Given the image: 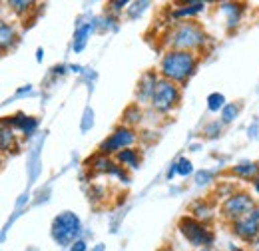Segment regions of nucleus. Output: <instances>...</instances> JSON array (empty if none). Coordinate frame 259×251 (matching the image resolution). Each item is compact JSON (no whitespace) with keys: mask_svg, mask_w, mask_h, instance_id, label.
Instances as JSON below:
<instances>
[{"mask_svg":"<svg viewBox=\"0 0 259 251\" xmlns=\"http://www.w3.org/2000/svg\"><path fill=\"white\" fill-rule=\"evenodd\" d=\"M207 34L201 24L195 20H180L174 22L163 34V46L167 50H184V52H201L207 44Z\"/></svg>","mask_w":259,"mask_h":251,"instance_id":"1","label":"nucleus"},{"mask_svg":"<svg viewBox=\"0 0 259 251\" xmlns=\"http://www.w3.org/2000/svg\"><path fill=\"white\" fill-rule=\"evenodd\" d=\"M197 66H199V54L184 52V50H165L160 58L158 72L165 80L178 86H184L195 74Z\"/></svg>","mask_w":259,"mask_h":251,"instance_id":"2","label":"nucleus"},{"mask_svg":"<svg viewBox=\"0 0 259 251\" xmlns=\"http://www.w3.org/2000/svg\"><path fill=\"white\" fill-rule=\"evenodd\" d=\"M50 233H52V239L58 245L70 247L72 243L78 241V237L82 233V221L74 212H62L52 220Z\"/></svg>","mask_w":259,"mask_h":251,"instance_id":"3","label":"nucleus"},{"mask_svg":"<svg viewBox=\"0 0 259 251\" xmlns=\"http://www.w3.org/2000/svg\"><path fill=\"white\" fill-rule=\"evenodd\" d=\"M178 229L184 235V239L195 247V249H203V247H211L215 241L213 231L207 227V223L195 220L192 216H184L178 221Z\"/></svg>","mask_w":259,"mask_h":251,"instance_id":"4","label":"nucleus"},{"mask_svg":"<svg viewBox=\"0 0 259 251\" xmlns=\"http://www.w3.org/2000/svg\"><path fill=\"white\" fill-rule=\"evenodd\" d=\"M180 102H182L180 86L160 76V80L154 88V94L150 98V108L158 114H169L180 106Z\"/></svg>","mask_w":259,"mask_h":251,"instance_id":"5","label":"nucleus"},{"mask_svg":"<svg viewBox=\"0 0 259 251\" xmlns=\"http://www.w3.org/2000/svg\"><path fill=\"white\" fill-rule=\"evenodd\" d=\"M255 205L257 203L249 191H231L229 195H226V199L220 205V218L231 225L233 221L243 218L247 212H251Z\"/></svg>","mask_w":259,"mask_h":251,"instance_id":"6","label":"nucleus"},{"mask_svg":"<svg viewBox=\"0 0 259 251\" xmlns=\"http://www.w3.org/2000/svg\"><path fill=\"white\" fill-rule=\"evenodd\" d=\"M231 233L243 243H259V205L231 223Z\"/></svg>","mask_w":259,"mask_h":251,"instance_id":"7","label":"nucleus"},{"mask_svg":"<svg viewBox=\"0 0 259 251\" xmlns=\"http://www.w3.org/2000/svg\"><path fill=\"white\" fill-rule=\"evenodd\" d=\"M136 140H138V136H136V132H134L132 128H128V126H118V128L100 144V154H104V156L116 154V156H118L120 152L128 150Z\"/></svg>","mask_w":259,"mask_h":251,"instance_id":"8","label":"nucleus"},{"mask_svg":"<svg viewBox=\"0 0 259 251\" xmlns=\"http://www.w3.org/2000/svg\"><path fill=\"white\" fill-rule=\"evenodd\" d=\"M88 168H90V170H94V172H98V174H114V176L122 178L126 184L130 182L126 170H124V168H122L118 161H114L110 156L98 154V156H94L92 159H88Z\"/></svg>","mask_w":259,"mask_h":251,"instance_id":"9","label":"nucleus"},{"mask_svg":"<svg viewBox=\"0 0 259 251\" xmlns=\"http://www.w3.org/2000/svg\"><path fill=\"white\" fill-rule=\"evenodd\" d=\"M160 80V72L156 70H148L140 76L138 86H136V104H150V98L154 94V88Z\"/></svg>","mask_w":259,"mask_h":251,"instance_id":"10","label":"nucleus"},{"mask_svg":"<svg viewBox=\"0 0 259 251\" xmlns=\"http://www.w3.org/2000/svg\"><path fill=\"white\" fill-rule=\"evenodd\" d=\"M2 122H6L12 130H18L24 136H32L34 132H36V128H38V120L32 118V116H26V114H16V116L6 118Z\"/></svg>","mask_w":259,"mask_h":251,"instance_id":"11","label":"nucleus"},{"mask_svg":"<svg viewBox=\"0 0 259 251\" xmlns=\"http://www.w3.org/2000/svg\"><path fill=\"white\" fill-rule=\"evenodd\" d=\"M220 10L227 14L226 22L229 28L237 26L239 20H241V14H243V4H237V2H222L220 4Z\"/></svg>","mask_w":259,"mask_h":251,"instance_id":"12","label":"nucleus"},{"mask_svg":"<svg viewBox=\"0 0 259 251\" xmlns=\"http://www.w3.org/2000/svg\"><path fill=\"white\" fill-rule=\"evenodd\" d=\"M205 10V2H190V4H184V6H180V8H176L174 12H171V18L176 20V22H180V20H188L190 16H195V14H199V12H203Z\"/></svg>","mask_w":259,"mask_h":251,"instance_id":"13","label":"nucleus"},{"mask_svg":"<svg viewBox=\"0 0 259 251\" xmlns=\"http://www.w3.org/2000/svg\"><path fill=\"white\" fill-rule=\"evenodd\" d=\"M92 28H94V24H82V26L76 28L74 38H72V50H74L76 54L86 48V44H88V40H90V34H92Z\"/></svg>","mask_w":259,"mask_h":251,"instance_id":"14","label":"nucleus"},{"mask_svg":"<svg viewBox=\"0 0 259 251\" xmlns=\"http://www.w3.org/2000/svg\"><path fill=\"white\" fill-rule=\"evenodd\" d=\"M190 214H192V218H195V220L207 223V221L213 218V214H215V207H213L211 203H207L205 199H199V201H195L194 205L190 207Z\"/></svg>","mask_w":259,"mask_h":251,"instance_id":"15","label":"nucleus"},{"mask_svg":"<svg viewBox=\"0 0 259 251\" xmlns=\"http://www.w3.org/2000/svg\"><path fill=\"white\" fill-rule=\"evenodd\" d=\"M231 174L243 178V180H255L259 178V163L257 161H241L229 170Z\"/></svg>","mask_w":259,"mask_h":251,"instance_id":"16","label":"nucleus"},{"mask_svg":"<svg viewBox=\"0 0 259 251\" xmlns=\"http://www.w3.org/2000/svg\"><path fill=\"white\" fill-rule=\"evenodd\" d=\"M116 161L124 170H136V168H140V154H138V150L128 148V150H124V152H120L116 156Z\"/></svg>","mask_w":259,"mask_h":251,"instance_id":"17","label":"nucleus"},{"mask_svg":"<svg viewBox=\"0 0 259 251\" xmlns=\"http://www.w3.org/2000/svg\"><path fill=\"white\" fill-rule=\"evenodd\" d=\"M176 174L182 176V178L192 176V174H194V163H192V159H188V157H180V159L171 165V170L167 172V180H171Z\"/></svg>","mask_w":259,"mask_h":251,"instance_id":"18","label":"nucleus"},{"mask_svg":"<svg viewBox=\"0 0 259 251\" xmlns=\"http://www.w3.org/2000/svg\"><path fill=\"white\" fill-rule=\"evenodd\" d=\"M0 42H2V52H6L16 42V30H14V26L8 24V22H4V20L0 24Z\"/></svg>","mask_w":259,"mask_h":251,"instance_id":"19","label":"nucleus"},{"mask_svg":"<svg viewBox=\"0 0 259 251\" xmlns=\"http://www.w3.org/2000/svg\"><path fill=\"white\" fill-rule=\"evenodd\" d=\"M226 106H227L226 96L222 94V92H213V94L207 96V110H209V112L218 114V112H222Z\"/></svg>","mask_w":259,"mask_h":251,"instance_id":"20","label":"nucleus"},{"mask_svg":"<svg viewBox=\"0 0 259 251\" xmlns=\"http://www.w3.org/2000/svg\"><path fill=\"white\" fill-rule=\"evenodd\" d=\"M239 114V104H227L222 110V124H231Z\"/></svg>","mask_w":259,"mask_h":251,"instance_id":"21","label":"nucleus"},{"mask_svg":"<svg viewBox=\"0 0 259 251\" xmlns=\"http://www.w3.org/2000/svg\"><path fill=\"white\" fill-rule=\"evenodd\" d=\"M6 6L12 10V12H16V14H22V12H28L30 8L34 6V2H26V0H12V2H6Z\"/></svg>","mask_w":259,"mask_h":251,"instance_id":"22","label":"nucleus"},{"mask_svg":"<svg viewBox=\"0 0 259 251\" xmlns=\"http://www.w3.org/2000/svg\"><path fill=\"white\" fill-rule=\"evenodd\" d=\"M12 142H14V130L6 124V122H2V150L8 152V148L12 146Z\"/></svg>","mask_w":259,"mask_h":251,"instance_id":"23","label":"nucleus"},{"mask_svg":"<svg viewBox=\"0 0 259 251\" xmlns=\"http://www.w3.org/2000/svg\"><path fill=\"white\" fill-rule=\"evenodd\" d=\"M148 6H150V2H132L130 4V16L134 18L136 14H140L142 10H146Z\"/></svg>","mask_w":259,"mask_h":251,"instance_id":"24","label":"nucleus"},{"mask_svg":"<svg viewBox=\"0 0 259 251\" xmlns=\"http://www.w3.org/2000/svg\"><path fill=\"white\" fill-rule=\"evenodd\" d=\"M92 118H94V112H92V110H86V112H84V124H82V130H84V132L94 126V120H92Z\"/></svg>","mask_w":259,"mask_h":251,"instance_id":"25","label":"nucleus"},{"mask_svg":"<svg viewBox=\"0 0 259 251\" xmlns=\"http://www.w3.org/2000/svg\"><path fill=\"white\" fill-rule=\"evenodd\" d=\"M220 128H222V126L218 124V122H211V124H209V126H207V128H205V134H207L209 138H213L215 134L220 136Z\"/></svg>","mask_w":259,"mask_h":251,"instance_id":"26","label":"nucleus"},{"mask_svg":"<svg viewBox=\"0 0 259 251\" xmlns=\"http://www.w3.org/2000/svg\"><path fill=\"white\" fill-rule=\"evenodd\" d=\"M209 178H213V174L211 172H199L197 176H195V180H197V184L201 186V184H207V180Z\"/></svg>","mask_w":259,"mask_h":251,"instance_id":"27","label":"nucleus"},{"mask_svg":"<svg viewBox=\"0 0 259 251\" xmlns=\"http://www.w3.org/2000/svg\"><path fill=\"white\" fill-rule=\"evenodd\" d=\"M88 249V245H86V241H82V239H78L76 243H72L70 245V249L68 251H86Z\"/></svg>","mask_w":259,"mask_h":251,"instance_id":"28","label":"nucleus"},{"mask_svg":"<svg viewBox=\"0 0 259 251\" xmlns=\"http://www.w3.org/2000/svg\"><path fill=\"white\" fill-rule=\"evenodd\" d=\"M110 6H112V10L120 12V10H124V8L128 6V2H110Z\"/></svg>","mask_w":259,"mask_h":251,"instance_id":"29","label":"nucleus"},{"mask_svg":"<svg viewBox=\"0 0 259 251\" xmlns=\"http://www.w3.org/2000/svg\"><path fill=\"white\" fill-rule=\"evenodd\" d=\"M253 189L257 191V195H259V178H255V180H253Z\"/></svg>","mask_w":259,"mask_h":251,"instance_id":"30","label":"nucleus"},{"mask_svg":"<svg viewBox=\"0 0 259 251\" xmlns=\"http://www.w3.org/2000/svg\"><path fill=\"white\" fill-rule=\"evenodd\" d=\"M197 251H220V249H215V247H203V249H197Z\"/></svg>","mask_w":259,"mask_h":251,"instance_id":"31","label":"nucleus"},{"mask_svg":"<svg viewBox=\"0 0 259 251\" xmlns=\"http://www.w3.org/2000/svg\"><path fill=\"white\" fill-rule=\"evenodd\" d=\"M253 251H259V247H255V249H253Z\"/></svg>","mask_w":259,"mask_h":251,"instance_id":"32","label":"nucleus"}]
</instances>
